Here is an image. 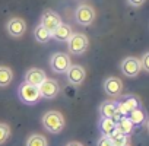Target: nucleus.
I'll return each instance as SVG.
<instances>
[{"label":"nucleus","mask_w":149,"mask_h":146,"mask_svg":"<svg viewBox=\"0 0 149 146\" xmlns=\"http://www.w3.org/2000/svg\"><path fill=\"white\" fill-rule=\"evenodd\" d=\"M120 70H121L123 75H126L127 78H136L140 73V70H142L140 60L137 57H133V56L126 57L120 63Z\"/></svg>","instance_id":"obj_5"},{"label":"nucleus","mask_w":149,"mask_h":146,"mask_svg":"<svg viewBox=\"0 0 149 146\" xmlns=\"http://www.w3.org/2000/svg\"><path fill=\"white\" fill-rule=\"evenodd\" d=\"M41 121H42L44 129H45L47 131H50V133H54V134L61 133V130L64 129V124H66L63 114L58 113V111H56V110L47 111V113L42 115V120H41Z\"/></svg>","instance_id":"obj_1"},{"label":"nucleus","mask_w":149,"mask_h":146,"mask_svg":"<svg viewBox=\"0 0 149 146\" xmlns=\"http://www.w3.org/2000/svg\"><path fill=\"white\" fill-rule=\"evenodd\" d=\"M74 19H76V22L79 25L88 26L95 21V9L91 5L82 3L76 8V10H74Z\"/></svg>","instance_id":"obj_4"},{"label":"nucleus","mask_w":149,"mask_h":146,"mask_svg":"<svg viewBox=\"0 0 149 146\" xmlns=\"http://www.w3.org/2000/svg\"><path fill=\"white\" fill-rule=\"evenodd\" d=\"M61 24V18L58 16V13H56L54 10H51V9H47V10H44V13L41 15V24L40 25H42L48 32H54V29L58 26Z\"/></svg>","instance_id":"obj_8"},{"label":"nucleus","mask_w":149,"mask_h":146,"mask_svg":"<svg viewBox=\"0 0 149 146\" xmlns=\"http://www.w3.org/2000/svg\"><path fill=\"white\" fill-rule=\"evenodd\" d=\"M18 95H19V99L26 105H34L41 99L38 86H34V85H29V83H25V82L19 86Z\"/></svg>","instance_id":"obj_3"},{"label":"nucleus","mask_w":149,"mask_h":146,"mask_svg":"<svg viewBox=\"0 0 149 146\" xmlns=\"http://www.w3.org/2000/svg\"><path fill=\"white\" fill-rule=\"evenodd\" d=\"M13 72L8 66H0V88H6L12 83Z\"/></svg>","instance_id":"obj_15"},{"label":"nucleus","mask_w":149,"mask_h":146,"mask_svg":"<svg viewBox=\"0 0 149 146\" xmlns=\"http://www.w3.org/2000/svg\"><path fill=\"white\" fill-rule=\"evenodd\" d=\"M34 37L38 42L44 44V42H48L51 40V32H48L42 25H37L35 29H34Z\"/></svg>","instance_id":"obj_19"},{"label":"nucleus","mask_w":149,"mask_h":146,"mask_svg":"<svg viewBox=\"0 0 149 146\" xmlns=\"http://www.w3.org/2000/svg\"><path fill=\"white\" fill-rule=\"evenodd\" d=\"M25 83H29V85H34V86H38L41 82H44L47 79L45 76V72L42 69H38V67H32L29 69L26 73H25Z\"/></svg>","instance_id":"obj_12"},{"label":"nucleus","mask_w":149,"mask_h":146,"mask_svg":"<svg viewBox=\"0 0 149 146\" xmlns=\"http://www.w3.org/2000/svg\"><path fill=\"white\" fill-rule=\"evenodd\" d=\"M88 45H89L88 37L82 32H73L72 37L67 40V50H69V53H72L74 56L84 54L88 50Z\"/></svg>","instance_id":"obj_2"},{"label":"nucleus","mask_w":149,"mask_h":146,"mask_svg":"<svg viewBox=\"0 0 149 146\" xmlns=\"http://www.w3.org/2000/svg\"><path fill=\"white\" fill-rule=\"evenodd\" d=\"M127 117H129V120H130L134 126H142V124L146 123V113H145V110L140 108V107L132 110Z\"/></svg>","instance_id":"obj_14"},{"label":"nucleus","mask_w":149,"mask_h":146,"mask_svg":"<svg viewBox=\"0 0 149 146\" xmlns=\"http://www.w3.org/2000/svg\"><path fill=\"white\" fill-rule=\"evenodd\" d=\"M126 146H130V145H126Z\"/></svg>","instance_id":"obj_28"},{"label":"nucleus","mask_w":149,"mask_h":146,"mask_svg":"<svg viewBox=\"0 0 149 146\" xmlns=\"http://www.w3.org/2000/svg\"><path fill=\"white\" fill-rule=\"evenodd\" d=\"M146 0H127V3L132 6V8H140Z\"/></svg>","instance_id":"obj_26"},{"label":"nucleus","mask_w":149,"mask_h":146,"mask_svg":"<svg viewBox=\"0 0 149 146\" xmlns=\"http://www.w3.org/2000/svg\"><path fill=\"white\" fill-rule=\"evenodd\" d=\"M26 146H47V139L42 134L34 133L26 139Z\"/></svg>","instance_id":"obj_20"},{"label":"nucleus","mask_w":149,"mask_h":146,"mask_svg":"<svg viewBox=\"0 0 149 146\" xmlns=\"http://www.w3.org/2000/svg\"><path fill=\"white\" fill-rule=\"evenodd\" d=\"M123 102H124L126 108L129 110V113H130L132 110H134V108H137V107H139V101H137L134 97H129V98H126Z\"/></svg>","instance_id":"obj_23"},{"label":"nucleus","mask_w":149,"mask_h":146,"mask_svg":"<svg viewBox=\"0 0 149 146\" xmlns=\"http://www.w3.org/2000/svg\"><path fill=\"white\" fill-rule=\"evenodd\" d=\"M111 142H113V146H126V145H129V136L120 133L118 136L111 139Z\"/></svg>","instance_id":"obj_22"},{"label":"nucleus","mask_w":149,"mask_h":146,"mask_svg":"<svg viewBox=\"0 0 149 146\" xmlns=\"http://www.w3.org/2000/svg\"><path fill=\"white\" fill-rule=\"evenodd\" d=\"M6 31H8V34H9L10 37L19 38V37H22V35L25 34V31H26V22H25L22 18H18V16L10 18V19L8 21V24H6Z\"/></svg>","instance_id":"obj_9"},{"label":"nucleus","mask_w":149,"mask_h":146,"mask_svg":"<svg viewBox=\"0 0 149 146\" xmlns=\"http://www.w3.org/2000/svg\"><path fill=\"white\" fill-rule=\"evenodd\" d=\"M102 88H104V92H105L107 95L117 98V97H120L121 92H123V82H121V79H118V78L110 76V78H107V79L104 81Z\"/></svg>","instance_id":"obj_11"},{"label":"nucleus","mask_w":149,"mask_h":146,"mask_svg":"<svg viewBox=\"0 0 149 146\" xmlns=\"http://www.w3.org/2000/svg\"><path fill=\"white\" fill-rule=\"evenodd\" d=\"M66 146H84L81 142H70V143H67Z\"/></svg>","instance_id":"obj_27"},{"label":"nucleus","mask_w":149,"mask_h":146,"mask_svg":"<svg viewBox=\"0 0 149 146\" xmlns=\"http://www.w3.org/2000/svg\"><path fill=\"white\" fill-rule=\"evenodd\" d=\"M139 60H140V67H142V70L149 72V53L146 51V53L142 56V58H139Z\"/></svg>","instance_id":"obj_24"},{"label":"nucleus","mask_w":149,"mask_h":146,"mask_svg":"<svg viewBox=\"0 0 149 146\" xmlns=\"http://www.w3.org/2000/svg\"><path fill=\"white\" fill-rule=\"evenodd\" d=\"M72 34H73V31H72V26L69 25V24H60L56 29H54V32L51 34V38H54L56 41H58V42H67V40L72 37Z\"/></svg>","instance_id":"obj_13"},{"label":"nucleus","mask_w":149,"mask_h":146,"mask_svg":"<svg viewBox=\"0 0 149 146\" xmlns=\"http://www.w3.org/2000/svg\"><path fill=\"white\" fill-rule=\"evenodd\" d=\"M38 91H40L41 98H44V99H53V98H56L58 95L60 86H58L57 81H54V79H45L44 82H41L38 85Z\"/></svg>","instance_id":"obj_7"},{"label":"nucleus","mask_w":149,"mask_h":146,"mask_svg":"<svg viewBox=\"0 0 149 146\" xmlns=\"http://www.w3.org/2000/svg\"><path fill=\"white\" fill-rule=\"evenodd\" d=\"M66 76H67V82L72 85H81L85 78H86V72L82 66L79 64H70V67L66 72Z\"/></svg>","instance_id":"obj_10"},{"label":"nucleus","mask_w":149,"mask_h":146,"mask_svg":"<svg viewBox=\"0 0 149 146\" xmlns=\"http://www.w3.org/2000/svg\"><path fill=\"white\" fill-rule=\"evenodd\" d=\"M97 146H113V142L108 136H101L97 142Z\"/></svg>","instance_id":"obj_25"},{"label":"nucleus","mask_w":149,"mask_h":146,"mask_svg":"<svg viewBox=\"0 0 149 146\" xmlns=\"http://www.w3.org/2000/svg\"><path fill=\"white\" fill-rule=\"evenodd\" d=\"M117 111V102L116 101H104L100 107V114L101 117H108L111 118L113 114Z\"/></svg>","instance_id":"obj_17"},{"label":"nucleus","mask_w":149,"mask_h":146,"mask_svg":"<svg viewBox=\"0 0 149 146\" xmlns=\"http://www.w3.org/2000/svg\"><path fill=\"white\" fill-rule=\"evenodd\" d=\"M10 136V127L6 123H0V145H3Z\"/></svg>","instance_id":"obj_21"},{"label":"nucleus","mask_w":149,"mask_h":146,"mask_svg":"<svg viewBox=\"0 0 149 146\" xmlns=\"http://www.w3.org/2000/svg\"><path fill=\"white\" fill-rule=\"evenodd\" d=\"M116 127L118 129V131H120L121 134H126V136H130V134L134 131V124L129 120V117H123V118L116 124Z\"/></svg>","instance_id":"obj_18"},{"label":"nucleus","mask_w":149,"mask_h":146,"mask_svg":"<svg viewBox=\"0 0 149 146\" xmlns=\"http://www.w3.org/2000/svg\"><path fill=\"white\" fill-rule=\"evenodd\" d=\"M98 127H100V131H101L102 136H110L114 131V129H116V123L111 118H108V117H101Z\"/></svg>","instance_id":"obj_16"},{"label":"nucleus","mask_w":149,"mask_h":146,"mask_svg":"<svg viewBox=\"0 0 149 146\" xmlns=\"http://www.w3.org/2000/svg\"><path fill=\"white\" fill-rule=\"evenodd\" d=\"M70 64V57L66 53H54L50 58V67L54 73H66Z\"/></svg>","instance_id":"obj_6"}]
</instances>
